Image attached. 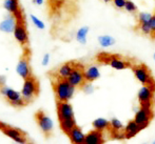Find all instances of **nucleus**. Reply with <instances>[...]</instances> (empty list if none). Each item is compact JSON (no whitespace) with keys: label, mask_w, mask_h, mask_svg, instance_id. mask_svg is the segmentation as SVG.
<instances>
[{"label":"nucleus","mask_w":155,"mask_h":144,"mask_svg":"<svg viewBox=\"0 0 155 144\" xmlns=\"http://www.w3.org/2000/svg\"><path fill=\"white\" fill-rule=\"evenodd\" d=\"M149 25H150V29H151V35H150V37L152 39H155V14L152 15L151 19L149 21Z\"/></svg>","instance_id":"obj_30"},{"label":"nucleus","mask_w":155,"mask_h":144,"mask_svg":"<svg viewBox=\"0 0 155 144\" xmlns=\"http://www.w3.org/2000/svg\"><path fill=\"white\" fill-rule=\"evenodd\" d=\"M76 65V62L70 61V62H65L62 65H60L59 69H57L56 73V78H60V79H68L71 73L73 72L74 67Z\"/></svg>","instance_id":"obj_18"},{"label":"nucleus","mask_w":155,"mask_h":144,"mask_svg":"<svg viewBox=\"0 0 155 144\" xmlns=\"http://www.w3.org/2000/svg\"><path fill=\"white\" fill-rule=\"evenodd\" d=\"M16 25V19L13 15H10L0 22V30L3 33H13Z\"/></svg>","instance_id":"obj_20"},{"label":"nucleus","mask_w":155,"mask_h":144,"mask_svg":"<svg viewBox=\"0 0 155 144\" xmlns=\"http://www.w3.org/2000/svg\"><path fill=\"white\" fill-rule=\"evenodd\" d=\"M3 8L10 13L11 15L15 17V19H20L23 18L22 12L19 6L18 0H4L3 2Z\"/></svg>","instance_id":"obj_14"},{"label":"nucleus","mask_w":155,"mask_h":144,"mask_svg":"<svg viewBox=\"0 0 155 144\" xmlns=\"http://www.w3.org/2000/svg\"><path fill=\"white\" fill-rule=\"evenodd\" d=\"M35 118H36L37 124H38L41 132H42L45 136H50V135L53 133V130H54L53 120L45 114V113L41 112V110H39V112L36 113Z\"/></svg>","instance_id":"obj_8"},{"label":"nucleus","mask_w":155,"mask_h":144,"mask_svg":"<svg viewBox=\"0 0 155 144\" xmlns=\"http://www.w3.org/2000/svg\"><path fill=\"white\" fill-rule=\"evenodd\" d=\"M84 80H86V82L92 83L93 81L97 80L98 78L100 77V71L97 65H89V66L84 67Z\"/></svg>","instance_id":"obj_17"},{"label":"nucleus","mask_w":155,"mask_h":144,"mask_svg":"<svg viewBox=\"0 0 155 144\" xmlns=\"http://www.w3.org/2000/svg\"><path fill=\"white\" fill-rule=\"evenodd\" d=\"M104 2H106V3H108V2H110V1H112V0H102Z\"/></svg>","instance_id":"obj_35"},{"label":"nucleus","mask_w":155,"mask_h":144,"mask_svg":"<svg viewBox=\"0 0 155 144\" xmlns=\"http://www.w3.org/2000/svg\"><path fill=\"white\" fill-rule=\"evenodd\" d=\"M0 94L4 96L6 100L10 102L11 105L14 106V107H22L23 105H25V101L23 100L21 93L11 88V87H8L5 85L2 86L0 88Z\"/></svg>","instance_id":"obj_6"},{"label":"nucleus","mask_w":155,"mask_h":144,"mask_svg":"<svg viewBox=\"0 0 155 144\" xmlns=\"http://www.w3.org/2000/svg\"><path fill=\"white\" fill-rule=\"evenodd\" d=\"M98 61L104 64H108L111 67L117 71H121V69H131L134 63L130 60V59L123 58L119 55H112V54H100L98 56Z\"/></svg>","instance_id":"obj_2"},{"label":"nucleus","mask_w":155,"mask_h":144,"mask_svg":"<svg viewBox=\"0 0 155 144\" xmlns=\"http://www.w3.org/2000/svg\"><path fill=\"white\" fill-rule=\"evenodd\" d=\"M89 30H90L89 27H82L76 32V40L80 44H86L87 43V37H88Z\"/></svg>","instance_id":"obj_24"},{"label":"nucleus","mask_w":155,"mask_h":144,"mask_svg":"<svg viewBox=\"0 0 155 144\" xmlns=\"http://www.w3.org/2000/svg\"><path fill=\"white\" fill-rule=\"evenodd\" d=\"M152 17V14L147 12H143V13H139L137 15L136 19H137V24H143V23H149L150 19Z\"/></svg>","instance_id":"obj_26"},{"label":"nucleus","mask_w":155,"mask_h":144,"mask_svg":"<svg viewBox=\"0 0 155 144\" xmlns=\"http://www.w3.org/2000/svg\"><path fill=\"white\" fill-rule=\"evenodd\" d=\"M113 3H114V5L116 6L117 8H119V10H121V8H124V4H126V1L127 0H112Z\"/></svg>","instance_id":"obj_32"},{"label":"nucleus","mask_w":155,"mask_h":144,"mask_svg":"<svg viewBox=\"0 0 155 144\" xmlns=\"http://www.w3.org/2000/svg\"><path fill=\"white\" fill-rule=\"evenodd\" d=\"M59 125L60 128L65 135H68L74 127L76 126V121L75 118H71V119H64V120H60L59 121Z\"/></svg>","instance_id":"obj_21"},{"label":"nucleus","mask_w":155,"mask_h":144,"mask_svg":"<svg viewBox=\"0 0 155 144\" xmlns=\"http://www.w3.org/2000/svg\"><path fill=\"white\" fill-rule=\"evenodd\" d=\"M53 88L57 102H69L75 93V87L70 84L67 79L56 78L53 82Z\"/></svg>","instance_id":"obj_1"},{"label":"nucleus","mask_w":155,"mask_h":144,"mask_svg":"<svg viewBox=\"0 0 155 144\" xmlns=\"http://www.w3.org/2000/svg\"><path fill=\"white\" fill-rule=\"evenodd\" d=\"M84 67L82 66L80 63L76 62V65L74 67L73 72L71 73V75L68 77V81L70 82V84H72L74 87H81L86 83L84 80Z\"/></svg>","instance_id":"obj_10"},{"label":"nucleus","mask_w":155,"mask_h":144,"mask_svg":"<svg viewBox=\"0 0 155 144\" xmlns=\"http://www.w3.org/2000/svg\"><path fill=\"white\" fill-rule=\"evenodd\" d=\"M21 96H22L23 100L25 103L31 102L39 93V83L37 79L34 76H31L28 79L25 80L22 85V89H21Z\"/></svg>","instance_id":"obj_4"},{"label":"nucleus","mask_w":155,"mask_h":144,"mask_svg":"<svg viewBox=\"0 0 155 144\" xmlns=\"http://www.w3.org/2000/svg\"><path fill=\"white\" fill-rule=\"evenodd\" d=\"M137 29L139 32L145 36H150L151 35V29H150L149 23H143V24H137Z\"/></svg>","instance_id":"obj_27"},{"label":"nucleus","mask_w":155,"mask_h":144,"mask_svg":"<svg viewBox=\"0 0 155 144\" xmlns=\"http://www.w3.org/2000/svg\"><path fill=\"white\" fill-rule=\"evenodd\" d=\"M81 88L86 94H92L94 91V86L90 83V82H86V83L81 86Z\"/></svg>","instance_id":"obj_31"},{"label":"nucleus","mask_w":155,"mask_h":144,"mask_svg":"<svg viewBox=\"0 0 155 144\" xmlns=\"http://www.w3.org/2000/svg\"><path fill=\"white\" fill-rule=\"evenodd\" d=\"M70 141L72 144H84V138H86V134L81 130V128L78 127L77 125L68 134Z\"/></svg>","instance_id":"obj_16"},{"label":"nucleus","mask_w":155,"mask_h":144,"mask_svg":"<svg viewBox=\"0 0 155 144\" xmlns=\"http://www.w3.org/2000/svg\"><path fill=\"white\" fill-rule=\"evenodd\" d=\"M3 134L5 136H8V138H11L15 143L17 144H27V140H25V136L23 134L20 132L19 130L17 128H13V127H10V126H6L2 130Z\"/></svg>","instance_id":"obj_13"},{"label":"nucleus","mask_w":155,"mask_h":144,"mask_svg":"<svg viewBox=\"0 0 155 144\" xmlns=\"http://www.w3.org/2000/svg\"><path fill=\"white\" fill-rule=\"evenodd\" d=\"M16 72L23 80L28 79V78L32 76V71H31V66H30L29 59L25 57V56L19 60L18 64L16 66Z\"/></svg>","instance_id":"obj_12"},{"label":"nucleus","mask_w":155,"mask_h":144,"mask_svg":"<svg viewBox=\"0 0 155 144\" xmlns=\"http://www.w3.org/2000/svg\"><path fill=\"white\" fill-rule=\"evenodd\" d=\"M153 118H154L153 108L140 107V106H139V110L135 113L134 121L138 124L139 127L143 130H145L146 127H148V125H149L150 122L153 120Z\"/></svg>","instance_id":"obj_7"},{"label":"nucleus","mask_w":155,"mask_h":144,"mask_svg":"<svg viewBox=\"0 0 155 144\" xmlns=\"http://www.w3.org/2000/svg\"><path fill=\"white\" fill-rule=\"evenodd\" d=\"M31 20H32L33 24H34L37 29H39V30L45 29V23H43V21L40 20V19H39L38 17L35 16V15H31Z\"/></svg>","instance_id":"obj_29"},{"label":"nucleus","mask_w":155,"mask_h":144,"mask_svg":"<svg viewBox=\"0 0 155 144\" xmlns=\"http://www.w3.org/2000/svg\"><path fill=\"white\" fill-rule=\"evenodd\" d=\"M50 58H51L50 54H45V55L43 56V58H42V61H41V64H42L43 66H47V65L50 63Z\"/></svg>","instance_id":"obj_33"},{"label":"nucleus","mask_w":155,"mask_h":144,"mask_svg":"<svg viewBox=\"0 0 155 144\" xmlns=\"http://www.w3.org/2000/svg\"><path fill=\"white\" fill-rule=\"evenodd\" d=\"M57 115L59 121L74 118L73 106L69 102H57Z\"/></svg>","instance_id":"obj_11"},{"label":"nucleus","mask_w":155,"mask_h":144,"mask_svg":"<svg viewBox=\"0 0 155 144\" xmlns=\"http://www.w3.org/2000/svg\"><path fill=\"white\" fill-rule=\"evenodd\" d=\"M124 124L119 121L117 118H113L110 121V127L108 130H112V132H124Z\"/></svg>","instance_id":"obj_25"},{"label":"nucleus","mask_w":155,"mask_h":144,"mask_svg":"<svg viewBox=\"0 0 155 144\" xmlns=\"http://www.w3.org/2000/svg\"><path fill=\"white\" fill-rule=\"evenodd\" d=\"M106 143L104 132L97 130H93L86 134L84 138V144H104Z\"/></svg>","instance_id":"obj_15"},{"label":"nucleus","mask_w":155,"mask_h":144,"mask_svg":"<svg viewBox=\"0 0 155 144\" xmlns=\"http://www.w3.org/2000/svg\"><path fill=\"white\" fill-rule=\"evenodd\" d=\"M153 59H154V61H155V53H154V55H153Z\"/></svg>","instance_id":"obj_36"},{"label":"nucleus","mask_w":155,"mask_h":144,"mask_svg":"<svg viewBox=\"0 0 155 144\" xmlns=\"http://www.w3.org/2000/svg\"><path fill=\"white\" fill-rule=\"evenodd\" d=\"M135 78L140 82L143 85H149L155 88V80L150 73V69L145 64H133L131 67Z\"/></svg>","instance_id":"obj_3"},{"label":"nucleus","mask_w":155,"mask_h":144,"mask_svg":"<svg viewBox=\"0 0 155 144\" xmlns=\"http://www.w3.org/2000/svg\"><path fill=\"white\" fill-rule=\"evenodd\" d=\"M14 38L20 45H25L29 42V34L25 24V18L16 19V25L14 29Z\"/></svg>","instance_id":"obj_9"},{"label":"nucleus","mask_w":155,"mask_h":144,"mask_svg":"<svg viewBox=\"0 0 155 144\" xmlns=\"http://www.w3.org/2000/svg\"><path fill=\"white\" fill-rule=\"evenodd\" d=\"M141 130V128L139 127V125L134 121H129L128 124L124 126V139H131L133 137H135L139 132Z\"/></svg>","instance_id":"obj_19"},{"label":"nucleus","mask_w":155,"mask_h":144,"mask_svg":"<svg viewBox=\"0 0 155 144\" xmlns=\"http://www.w3.org/2000/svg\"><path fill=\"white\" fill-rule=\"evenodd\" d=\"M154 94L155 88L149 86V85H143L141 88L138 91L137 98L140 107H148L153 108L154 104Z\"/></svg>","instance_id":"obj_5"},{"label":"nucleus","mask_w":155,"mask_h":144,"mask_svg":"<svg viewBox=\"0 0 155 144\" xmlns=\"http://www.w3.org/2000/svg\"><path fill=\"white\" fill-rule=\"evenodd\" d=\"M124 10L128 13H131V14H134V13L137 12V6L135 5V3L131 0H127L126 4H124Z\"/></svg>","instance_id":"obj_28"},{"label":"nucleus","mask_w":155,"mask_h":144,"mask_svg":"<svg viewBox=\"0 0 155 144\" xmlns=\"http://www.w3.org/2000/svg\"><path fill=\"white\" fill-rule=\"evenodd\" d=\"M152 144H155V141H153V143H152Z\"/></svg>","instance_id":"obj_37"},{"label":"nucleus","mask_w":155,"mask_h":144,"mask_svg":"<svg viewBox=\"0 0 155 144\" xmlns=\"http://www.w3.org/2000/svg\"><path fill=\"white\" fill-rule=\"evenodd\" d=\"M98 43L101 47L104 49H107V47H110V46H113L116 42L114 38L110 35H101V36L98 37Z\"/></svg>","instance_id":"obj_23"},{"label":"nucleus","mask_w":155,"mask_h":144,"mask_svg":"<svg viewBox=\"0 0 155 144\" xmlns=\"http://www.w3.org/2000/svg\"><path fill=\"white\" fill-rule=\"evenodd\" d=\"M33 3L37 4V5H41L43 3V0H33Z\"/></svg>","instance_id":"obj_34"},{"label":"nucleus","mask_w":155,"mask_h":144,"mask_svg":"<svg viewBox=\"0 0 155 144\" xmlns=\"http://www.w3.org/2000/svg\"><path fill=\"white\" fill-rule=\"evenodd\" d=\"M94 130H100V132H104V130H108L110 127V121L104 118H97L93 121L92 123Z\"/></svg>","instance_id":"obj_22"}]
</instances>
